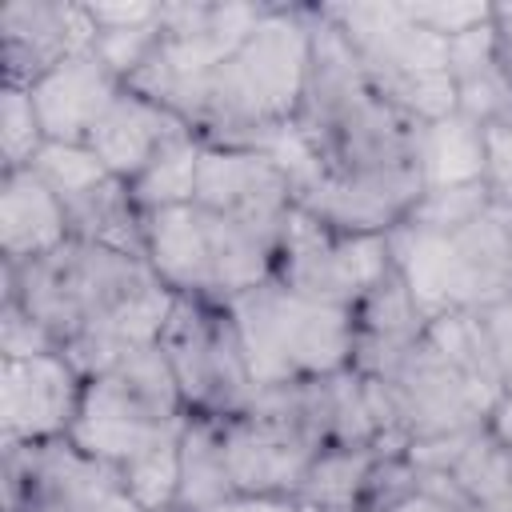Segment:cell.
I'll use <instances>...</instances> for the list:
<instances>
[{"label":"cell","mask_w":512,"mask_h":512,"mask_svg":"<svg viewBox=\"0 0 512 512\" xmlns=\"http://www.w3.org/2000/svg\"><path fill=\"white\" fill-rule=\"evenodd\" d=\"M0 284L52 332L84 380L156 348L176 304L148 260L84 240L20 268L0 264Z\"/></svg>","instance_id":"obj_1"},{"label":"cell","mask_w":512,"mask_h":512,"mask_svg":"<svg viewBox=\"0 0 512 512\" xmlns=\"http://www.w3.org/2000/svg\"><path fill=\"white\" fill-rule=\"evenodd\" d=\"M312 64V4H268L252 36L216 64L180 116L204 144L268 148L300 112Z\"/></svg>","instance_id":"obj_2"},{"label":"cell","mask_w":512,"mask_h":512,"mask_svg":"<svg viewBox=\"0 0 512 512\" xmlns=\"http://www.w3.org/2000/svg\"><path fill=\"white\" fill-rule=\"evenodd\" d=\"M420 120L384 100L356 64L344 36L312 4V64L296 132L316 172L420 168Z\"/></svg>","instance_id":"obj_3"},{"label":"cell","mask_w":512,"mask_h":512,"mask_svg":"<svg viewBox=\"0 0 512 512\" xmlns=\"http://www.w3.org/2000/svg\"><path fill=\"white\" fill-rule=\"evenodd\" d=\"M388 252L428 316L484 312L512 296V208L488 204L456 228L396 224Z\"/></svg>","instance_id":"obj_4"},{"label":"cell","mask_w":512,"mask_h":512,"mask_svg":"<svg viewBox=\"0 0 512 512\" xmlns=\"http://www.w3.org/2000/svg\"><path fill=\"white\" fill-rule=\"evenodd\" d=\"M228 312L236 320L256 388L320 380L352 368L356 320L348 308L308 300L272 276L232 296Z\"/></svg>","instance_id":"obj_5"},{"label":"cell","mask_w":512,"mask_h":512,"mask_svg":"<svg viewBox=\"0 0 512 512\" xmlns=\"http://www.w3.org/2000/svg\"><path fill=\"white\" fill-rule=\"evenodd\" d=\"M316 8L344 36L372 88L400 112L416 116L420 124L456 112L448 40L420 28L400 0H344Z\"/></svg>","instance_id":"obj_6"},{"label":"cell","mask_w":512,"mask_h":512,"mask_svg":"<svg viewBox=\"0 0 512 512\" xmlns=\"http://www.w3.org/2000/svg\"><path fill=\"white\" fill-rule=\"evenodd\" d=\"M144 244L152 272L176 296L228 304L276 272V244L268 236L200 204L144 212Z\"/></svg>","instance_id":"obj_7"},{"label":"cell","mask_w":512,"mask_h":512,"mask_svg":"<svg viewBox=\"0 0 512 512\" xmlns=\"http://www.w3.org/2000/svg\"><path fill=\"white\" fill-rule=\"evenodd\" d=\"M184 424H188V404L156 344L100 376H88L80 416L68 440L88 456L112 460L120 468L136 452L168 436H180Z\"/></svg>","instance_id":"obj_8"},{"label":"cell","mask_w":512,"mask_h":512,"mask_svg":"<svg viewBox=\"0 0 512 512\" xmlns=\"http://www.w3.org/2000/svg\"><path fill=\"white\" fill-rule=\"evenodd\" d=\"M372 380L384 400L392 452H408L412 444H424V440L484 428L492 404L504 396L500 388L460 368L448 352H440L428 340V328L404 356H396Z\"/></svg>","instance_id":"obj_9"},{"label":"cell","mask_w":512,"mask_h":512,"mask_svg":"<svg viewBox=\"0 0 512 512\" xmlns=\"http://www.w3.org/2000/svg\"><path fill=\"white\" fill-rule=\"evenodd\" d=\"M160 352L176 376L188 416L232 420L256 400V380L236 332L228 304L176 296L168 324L160 332Z\"/></svg>","instance_id":"obj_10"},{"label":"cell","mask_w":512,"mask_h":512,"mask_svg":"<svg viewBox=\"0 0 512 512\" xmlns=\"http://www.w3.org/2000/svg\"><path fill=\"white\" fill-rule=\"evenodd\" d=\"M264 12L268 4L260 0H164L160 44L148 64L128 80V88L176 112L180 100L252 36Z\"/></svg>","instance_id":"obj_11"},{"label":"cell","mask_w":512,"mask_h":512,"mask_svg":"<svg viewBox=\"0 0 512 512\" xmlns=\"http://www.w3.org/2000/svg\"><path fill=\"white\" fill-rule=\"evenodd\" d=\"M0 488L4 512H144L124 472L68 436L48 444L0 440Z\"/></svg>","instance_id":"obj_12"},{"label":"cell","mask_w":512,"mask_h":512,"mask_svg":"<svg viewBox=\"0 0 512 512\" xmlns=\"http://www.w3.org/2000/svg\"><path fill=\"white\" fill-rule=\"evenodd\" d=\"M388 272H392L388 236L340 232L304 208L288 212L272 272L284 288L352 312Z\"/></svg>","instance_id":"obj_13"},{"label":"cell","mask_w":512,"mask_h":512,"mask_svg":"<svg viewBox=\"0 0 512 512\" xmlns=\"http://www.w3.org/2000/svg\"><path fill=\"white\" fill-rule=\"evenodd\" d=\"M192 204L280 244L284 220L296 208V188H292V176L280 168V160H272L260 148L204 144Z\"/></svg>","instance_id":"obj_14"},{"label":"cell","mask_w":512,"mask_h":512,"mask_svg":"<svg viewBox=\"0 0 512 512\" xmlns=\"http://www.w3.org/2000/svg\"><path fill=\"white\" fill-rule=\"evenodd\" d=\"M84 376L64 352L0 360V440L48 444L64 440L80 416Z\"/></svg>","instance_id":"obj_15"},{"label":"cell","mask_w":512,"mask_h":512,"mask_svg":"<svg viewBox=\"0 0 512 512\" xmlns=\"http://www.w3.org/2000/svg\"><path fill=\"white\" fill-rule=\"evenodd\" d=\"M96 48V24L88 4L76 0H12L0 8V56L4 84L32 88L40 76L72 56Z\"/></svg>","instance_id":"obj_16"},{"label":"cell","mask_w":512,"mask_h":512,"mask_svg":"<svg viewBox=\"0 0 512 512\" xmlns=\"http://www.w3.org/2000/svg\"><path fill=\"white\" fill-rule=\"evenodd\" d=\"M28 92H32L36 116L44 124V136L52 144H88V136L104 120V112L124 92V80L92 48L84 56L64 60L48 76H40Z\"/></svg>","instance_id":"obj_17"},{"label":"cell","mask_w":512,"mask_h":512,"mask_svg":"<svg viewBox=\"0 0 512 512\" xmlns=\"http://www.w3.org/2000/svg\"><path fill=\"white\" fill-rule=\"evenodd\" d=\"M188 136H196V132L184 116H176L160 100L124 84L116 104L104 112V120L88 136V148L100 156V164L112 176L136 180L164 148H172L176 140H188Z\"/></svg>","instance_id":"obj_18"},{"label":"cell","mask_w":512,"mask_h":512,"mask_svg":"<svg viewBox=\"0 0 512 512\" xmlns=\"http://www.w3.org/2000/svg\"><path fill=\"white\" fill-rule=\"evenodd\" d=\"M72 240L60 196L36 168L0 172V264H32Z\"/></svg>","instance_id":"obj_19"},{"label":"cell","mask_w":512,"mask_h":512,"mask_svg":"<svg viewBox=\"0 0 512 512\" xmlns=\"http://www.w3.org/2000/svg\"><path fill=\"white\" fill-rule=\"evenodd\" d=\"M356 320V352H352V368L364 376H380L396 356H404L428 328V312L416 304L412 288L404 284V276L392 272L352 308Z\"/></svg>","instance_id":"obj_20"},{"label":"cell","mask_w":512,"mask_h":512,"mask_svg":"<svg viewBox=\"0 0 512 512\" xmlns=\"http://www.w3.org/2000/svg\"><path fill=\"white\" fill-rule=\"evenodd\" d=\"M448 72H452L460 116H468L472 124L512 116V80H508L492 20L448 40Z\"/></svg>","instance_id":"obj_21"},{"label":"cell","mask_w":512,"mask_h":512,"mask_svg":"<svg viewBox=\"0 0 512 512\" xmlns=\"http://www.w3.org/2000/svg\"><path fill=\"white\" fill-rule=\"evenodd\" d=\"M64 212H68V228H72V240H84V244H100V248H112V252H128V256H140L148 260V244H144V208L136 204L128 180L120 176H104L96 184H88L84 192L60 200Z\"/></svg>","instance_id":"obj_22"},{"label":"cell","mask_w":512,"mask_h":512,"mask_svg":"<svg viewBox=\"0 0 512 512\" xmlns=\"http://www.w3.org/2000/svg\"><path fill=\"white\" fill-rule=\"evenodd\" d=\"M420 176L424 188L484 184V140L480 124L452 112L420 128Z\"/></svg>","instance_id":"obj_23"},{"label":"cell","mask_w":512,"mask_h":512,"mask_svg":"<svg viewBox=\"0 0 512 512\" xmlns=\"http://www.w3.org/2000/svg\"><path fill=\"white\" fill-rule=\"evenodd\" d=\"M232 472L224 456V420L212 416H188L180 436V492L176 504L200 512L224 496H232Z\"/></svg>","instance_id":"obj_24"},{"label":"cell","mask_w":512,"mask_h":512,"mask_svg":"<svg viewBox=\"0 0 512 512\" xmlns=\"http://www.w3.org/2000/svg\"><path fill=\"white\" fill-rule=\"evenodd\" d=\"M444 476L464 492V500L480 512H512V456L496 444L488 428H476Z\"/></svg>","instance_id":"obj_25"},{"label":"cell","mask_w":512,"mask_h":512,"mask_svg":"<svg viewBox=\"0 0 512 512\" xmlns=\"http://www.w3.org/2000/svg\"><path fill=\"white\" fill-rule=\"evenodd\" d=\"M200 136L176 140L172 148H164L136 180H128L136 204L144 212H164V208H180L196 200V172H200Z\"/></svg>","instance_id":"obj_26"},{"label":"cell","mask_w":512,"mask_h":512,"mask_svg":"<svg viewBox=\"0 0 512 512\" xmlns=\"http://www.w3.org/2000/svg\"><path fill=\"white\" fill-rule=\"evenodd\" d=\"M44 144H48V136L36 116L32 92L20 84H4L0 88V172L32 168L36 156L44 152Z\"/></svg>","instance_id":"obj_27"},{"label":"cell","mask_w":512,"mask_h":512,"mask_svg":"<svg viewBox=\"0 0 512 512\" xmlns=\"http://www.w3.org/2000/svg\"><path fill=\"white\" fill-rule=\"evenodd\" d=\"M184 436V432H180ZM180 436H168L144 452H136L128 464H120L132 496L140 500V508H164L176 504L180 492Z\"/></svg>","instance_id":"obj_28"},{"label":"cell","mask_w":512,"mask_h":512,"mask_svg":"<svg viewBox=\"0 0 512 512\" xmlns=\"http://www.w3.org/2000/svg\"><path fill=\"white\" fill-rule=\"evenodd\" d=\"M36 172H40V180L60 196V200H68V196H76V192H84L88 184H96V180H104L108 176V168L100 164V156L88 148V144H44V152L36 156V164H32Z\"/></svg>","instance_id":"obj_29"},{"label":"cell","mask_w":512,"mask_h":512,"mask_svg":"<svg viewBox=\"0 0 512 512\" xmlns=\"http://www.w3.org/2000/svg\"><path fill=\"white\" fill-rule=\"evenodd\" d=\"M492 204L484 184H456V188H424V196L412 204V212L404 216L408 224H424V228H456L472 216H480Z\"/></svg>","instance_id":"obj_30"},{"label":"cell","mask_w":512,"mask_h":512,"mask_svg":"<svg viewBox=\"0 0 512 512\" xmlns=\"http://www.w3.org/2000/svg\"><path fill=\"white\" fill-rule=\"evenodd\" d=\"M40 352H60L52 332L20 304L16 292L0 288V360H28Z\"/></svg>","instance_id":"obj_31"},{"label":"cell","mask_w":512,"mask_h":512,"mask_svg":"<svg viewBox=\"0 0 512 512\" xmlns=\"http://www.w3.org/2000/svg\"><path fill=\"white\" fill-rule=\"evenodd\" d=\"M404 12L428 28L432 36H444V40H456L480 24L492 20V4L488 0H428V4H412V0H400Z\"/></svg>","instance_id":"obj_32"},{"label":"cell","mask_w":512,"mask_h":512,"mask_svg":"<svg viewBox=\"0 0 512 512\" xmlns=\"http://www.w3.org/2000/svg\"><path fill=\"white\" fill-rule=\"evenodd\" d=\"M484 140V188L496 204L512 208V116L480 124Z\"/></svg>","instance_id":"obj_33"},{"label":"cell","mask_w":512,"mask_h":512,"mask_svg":"<svg viewBox=\"0 0 512 512\" xmlns=\"http://www.w3.org/2000/svg\"><path fill=\"white\" fill-rule=\"evenodd\" d=\"M384 512H480L464 500V492L444 476V472H424L416 468V484L396 500L388 504Z\"/></svg>","instance_id":"obj_34"},{"label":"cell","mask_w":512,"mask_h":512,"mask_svg":"<svg viewBox=\"0 0 512 512\" xmlns=\"http://www.w3.org/2000/svg\"><path fill=\"white\" fill-rule=\"evenodd\" d=\"M480 320H484V332H488V344H492L500 388H504V396H512V296L484 308Z\"/></svg>","instance_id":"obj_35"},{"label":"cell","mask_w":512,"mask_h":512,"mask_svg":"<svg viewBox=\"0 0 512 512\" xmlns=\"http://www.w3.org/2000/svg\"><path fill=\"white\" fill-rule=\"evenodd\" d=\"M160 12V4L152 0H128V4H88V16L96 24V32H112V28H132L144 24Z\"/></svg>","instance_id":"obj_36"},{"label":"cell","mask_w":512,"mask_h":512,"mask_svg":"<svg viewBox=\"0 0 512 512\" xmlns=\"http://www.w3.org/2000/svg\"><path fill=\"white\" fill-rule=\"evenodd\" d=\"M200 512H300L296 496H272V492H232Z\"/></svg>","instance_id":"obj_37"},{"label":"cell","mask_w":512,"mask_h":512,"mask_svg":"<svg viewBox=\"0 0 512 512\" xmlns=\"http://www.w3.org/2000/svg\"><path fill=\"white\" fill-rule=\"evenodd\" d=\"M484 428H488V432L496 436V444L512 456V396H500V400L492 404V412H488Z\"/></svg>","instance_id":"obj_38"},{"label":"cell","mask_w":512,"mask_h":512,"mask_svg":"<svg viewBox=\"0 0 512 512\" xmlns=\"http://www.w3.org/2000/svg\"><path fill=\"white\" fill-rule=\"evenodd\" d=\"M492 28H496V44H500L508 80H512V4H492Z\"/></svg>","instance_id":"obj_39"},{"label":"cell","mask_w":512,"mask_h":512,"mask_svg":"<svg viewBox=\"0 0 512 512\" xmlns=\"http://www.w3.org/2000/svg\"><path fill=\"white\" fill-rule=\"evenodd\" d=\"M148 512H192V508H184V504H164V508H148Z\"/></svg>","instance_id":"obj_40"}]
</instances>
